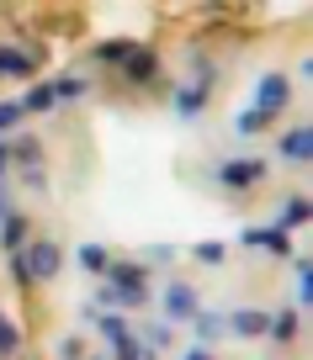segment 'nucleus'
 Returning a JSON list of instances; mask_svg holds the SVG:
<instances>
[{"label": "nucleus", "mask_w": 313, "mask_h": 360, "mask_svg": "<svg viewBox=\"0 0 313 360\" xmlns=\"http://www.w3.org/2000/svg\"><path fill=\"white\" fill-rule=\"evenodd\" d=\"M101 334L112 345V360H144V345L133 339V328H128L123 313H101Z\"/></svg>", "instance_id": "obj_4"}, {"label": "nucleus", "mask_w": 313, "mask_h": 360, "mask_svg": "<svg viewBox=\"0 0 313 360\" xmlns=\"http://www.w3.org/2000/svg\"><path fill=\"white\" fill-rule=\"evenodd\" d=\"M245 244H250V249H266V255H276V259L292 255V238L276 233V228H245Z\"/></svg>", "instance_id": "obj_8"}, {"label": "nucleus", "mask_w": 313, "mask_h": 360, "mask_svg": "<svg viewBox=\"0 0 313 360\" xmlns=\"http://www.w3.org/2000/svg\"><path fill=\"white\" fill-rule=\"evenodd\" d=\"M117 69H123V79H133V85H154V79H159V58L149 53V48H133Z\"/></svg>", "instance_id": "obj_6"}, {"label": "nucleus", "mask_w": 313, "mask_h": 360, "mask_svg": "<svg viewBox=\"0 0 313 360\" xmlns=\"http://www.w3.org/2000/svg\"><path fill=\"white\" fill-rule=\"evenodd\" d=\"M266 159H223L218 165V186H228V191H255L260 180H266Z\"/></svg>", "instance_id": "obj_3"}, {"label": "nucleus", "mask_w": 313, "mask_h": 360, "mask_svg": "<svg viewBox=\"0 0 313 360\" xmlns=\"http://www.w3.org/2000/svg\"><path fill=\"white\" fill-rule=\"evenodd\" d=\"M133 48H138V43H128V37H117V43H101V48H96V58H101V64H123V58L133 53Z\"/></svg>", "instance_id": "obj_20"}, {"label": "nucleus", "mask_w": 313, "mask_h": 360, "mask_svg": "<svg viewBox=\"0 0 313 360\" xmlns=\"http://www.w3.org/2000/svg\"><path fill=\"white\" fill-rule=\"evenodd\" d=\"M0 244H6V255H22V244H27V223L22 217H6V223H0Z\"/></svg>", "instance_id": "obj_14"}, {"label": "nucleus", "mask_w": 313, "mask_h": 360, "mask_svg": "<svg viewBox=\"0 0 313 360\" xmlns=\"http://www.w3.org/2000/svg\"><path fill=\"white\" fill-rule=\"evenodd\" d=\"M297 302H302V307L313 302V270H308V255H297Z\"/></svg>", "instance_id": "obj_22"}, {"label": "nucleus", "mask_w": 313, "mask_h": 360, "mask_svg": "<svg viewBox=\"0 0 313 360\" xmlns=\"http://www.w3.org/2000/svg\"><path fill=\"white\" fill-rule=\"evenodd\" d=\"M59 349H64V360H85V339H64V345H59Z\"/></svg>", "instance_id": "obj_28"}, {"label": "nucleus", "mask_w": 313, "mask_h": 360, "mask_svg": "<svg viewBox=\"0 0 313 360\" xmlns=\"http://www.w3.org/2000/svg\"><path fill=\"white\" fill-rule=\"evenodd\" d=\"M313 217V207H308V196H292L287 207L276 212V233H292V228H302Z\"/></svg>", "instance_id": "obj_12"}, {"label": "nucleus", "mask_w": 313, "mask_h": 360, "mask_svg": "<svg viewBox=\"0 0 313 360\" xmlns=\"http://www.w3.org/2000/svg\"><path fill=\"white\" fill-rule=\"evenodd\" d=\"M197 259H202V265H223V244H213V238L197 244Z\"/></svg>", "instance_id": "obj_26"}, {"label": "nucleus", "mask_w": 313, "mask_h": 360, "mask_svg": "<svg viewBox=\"0 0 313 360\" xmlns=\"http://www.w3.org/2000/svg\"><path fill=\"white\" fill-rule=\"evenodd\" d=\"M37 58L32 53H16V48H0V75H32Z\"/></svg>", "instance_id": "obj_15"}, {"label": "nucleus", "mask_w": 313, "mask_h": 360, "mask_svg": "<svg viewBox=\"0 0 313 360\" xmlns=\"http://www.w3.org/2000/svg\"><path fill=\"white\" fill-rule=\"evenodd\" d=\"M266 122H271V117H260L255 106H245V112H239V122H234V127H239V133H260V127H266Z\"/></svg>", "instance_id": "obj_25"}, {"label": "nucleus", "mask_w": 313, "mask_h": 360, "mask_svg": "<svg viewBox=\"0 0 313 360\" xmlns=\"http://www.w3.org/2000/svg\"><path fill=\"white\" fill-rule=\"evenodd\" d=\"M186 360H213V355H207V349H202V345H197V349H191V355H186Z\"/></svg>", "instance_id": "obj_29"}, {"label": "nucleus", "mask_w": 313, "mask_h": 360, "mask_svg": "<svg viewBox=\"0 0 313 360\" xmlns=\"http://www.w3.org/2000/svg\"><path fill=\"white\" fill-rule=\"evenodd\" d=\"M191 323H197V339H218L223 318H218V313H202V307H197V318H191Z\"/></svg>", "instance_id": "obj_23"}, {"label": "nucleus", "mask_w": 313, "mask_h": 360, "mask_svg": "<svg viewBox=\"0 0 313 360\" xmlns=\"http://www.w3.org/2000/svg\"><path fill=\"white\" fill-rule=\"evenodd\" d=\"M6 217H11V207H6V196H0V223H6Z\"/></svg>", "instance_id": "obj_30"}, {"label": "nucleus", "mask_w": 313, "mask_h": 360, "mask_svg": "<svg viewBox=\"0 0 313 360\" xmlns=\"http://www.w3.org/2000/svg\"><path fill=\"white\" fill-rule=\"evenodd\" d=\"M6 159H16L27 175H37V165H43V143H37V138H16V143L6 148Z\"/></svg>", "instance_id": "obj_11"}, {"label": "nucleus", "mask_w": 313, "mask_h": 360, "mask_svg": "<svg viewBox=\"0 0 313 360\" xmlns=\"http://www.w3.org/2000/svg\"><path fill=\"white\" fill-rule=\"evenodd\" d=\"M144 345H149V349H165V345H170V323H154V328L144 334Z\"/></svg>", "instance_id": "obj_27"}, {"label": "nucleus", "mask_w": 313, "mask_h": 360, "mask_svg": "<svg viewBox=\"0 0 313 360\" xmlns=\"http://www.w3.org/2000/svg\"><path fill=\"white\" fill-rule=\"evenodd\" d=\"M165 313L170 318H197V292H191V286H170L165 292Z\"/></svg>", "instance_id": "obj_13"}, {"label": "nucleus", "mask_w": 313, "mask_h": 360, "mask_svg": "<svg viewBox=\"0 0 313 360\" xmlns=\"http://www.w3.org/2000/svg\"><path fill=\"white\" fill-rule=\"evenodd\" d=\"M80 265H85V270H96V276H106V265H112L106 244H85V249H80Z\"/></svg>", "instance_id": "obj_19"}, {"label": "nucleus", "mask_w": 313, "mask_h": 360, "mask_svg": "<svg viewBox=\"0 0 313 360\" xmlns=\"http://www.w3.org/2000/svg\"><path fill=\"white\" fill-rule=\"evenodd\" d=\"M106 297H112L117 307H144L149 302L144 265H133V259H112V265H106Z\"/></svg>", "instance_id": "obj_1"}, {"label": "nucleus", "mask_w": 313, "mask_h": 360, "mask_svg": "<svg viewBox=\"0 0 313 360\" xmlns=\"http://www.w3.org/2000/svg\"><path fill=\"white\" fill-rule=\"evenodd\" d=\"M297 334H302V313H292V307H287V313H276V318L266 323V339H276V345H292Z\"/></svg>", "instance_id": "obj_10"}, {"label": "nucleus", "mask_w": 313, "mask_h": 360, "mask_svg": "<svg viewBox=\"0 0 313 360\" xmlns=\"http://www.w3.org/2000/svg\"><path fill=\"white\" fill-rule=\"evenodd\" d=\"M48 106H54V85H32V90L22 96V112H27V117H32V112H48Z\"/></svg>", "instance_id": "obj_18"}, {"label": "nucleus", "mask_w": 313, "mask_h": 360, "mask_svg": "<svg viewBox=\"0 0 313 360\" xmlns=\"http://www.w3.org/2000/svg\"><path fill=\"white\" fill-rule=\"evenodd\" d=\"M90 90V79H80V75H64V79H54V101H80Z\"/></svg>", "instance_id": "obj_16"}, {"label": "nucleus", "mask_w": 313, "mask_h": 360, "mask_svg": "<svg viewBox=\"0 0 313 360\" xmlns=\"http://www.w3.org/2000/svg\"><path fill=\"white\" fill-rule=\"evenodd\" d=\"M22 270H27V281H54L59 265H64V255H59V244H48V238H37V244H27L22 255Z\"/></svg>", "instance_id": "obj_2"}, {"label": "nucleus", "mask_w": 313, "mask_h": 360, "mask_svg": "<svg viewBox=\"0 0 313 360\" xmlns=\"http://www.w3.org/2000/svg\"><path fill=\"white\" fill-rule=\"evenodd\" d=\"M16 345H22V328H16L6 313H0V355H11V360H16Z\"/></svg>", "instance_id": "obj_21"}, {"label": "nucleus", "mask_w": 313, "mask_h": 360, "mask_svg": "<svg viewBox=\"0 0 313 360\" xmlns=\"http://www.w3.org/2000/svg\"><path fill=\"white\" fill-rule=\"evenodd\" d=\"M266 323H271V313H260V307H245V313L228 318V328H234L239 339H266Z\"/></svg>", "instance_id": "obj_9"}, {"label": "nucleus", "mask_w": 313, "mask_h": 360, "mask_svg": "<svg viewBox=\"0 0 313 360\" xmlns=\"http://www.w3.org/2000/svg\"><path fill=\"white\" fill-rule=\"evenodd\" d=\"M202 106H207V90H202V85H186V90L176 96V112H180V117H197Z\"/></svg>", "instance_id": "obj_17"}, {"label": "nucleus", "mask_w": 313, "mask_h": 360, "mask_svg": "<svg viewBox=\"0 0 313 360\" xmlns=\"http://www.w3.org/2000/svg\"><path fill=\"white\" fill-rule=\"evenodd\" d=\"M281 159H292V165H308L313 159V127L308 122H297V127L281 133Z\"/></svg>", "instance_id": "obj_7"}, {"label": "nucleus", "mask_w": 313, "mask_h": 360, "mask_svg": "<svg viewBox=\"0 0 313 360\" xmlns=\"http://www.w3.org/2000/svg\"><path fill=\"white\" fill-rule=\"evenodd\" d=\"M22 117H27V112H22V101H0V133H11Z\"/></svg>", "instance_id": "obj_24"}, {"label": "nucleus", "mask_w": 313, "mask_h": 360, "mask_svg": "<svg viewBox=\"0 0 313 360\" xmlns=\"http://www.w3.org/2000/svg\"><path fill=\"white\" fill-rule=\"evenodd\" d=\"M287 101H292V79H287V75H266V79L255 85V112H260V117L287 112Z\"/></svg>", "instance_id": "obj_5"}, {"label": "nucleus", "mask_w": 313, "mask_h": 360, "mask_svg": "<svg viewBox=\"0 0 313 360\" xmlns=\"http://www.w3.org/2000/svg\"><path fill=\"white\" fill-rule=\"evenodd\" d=\"M144 360H149V355H144Z\"/></svg>", "instance_id": "obj_31"}]
</instances>
